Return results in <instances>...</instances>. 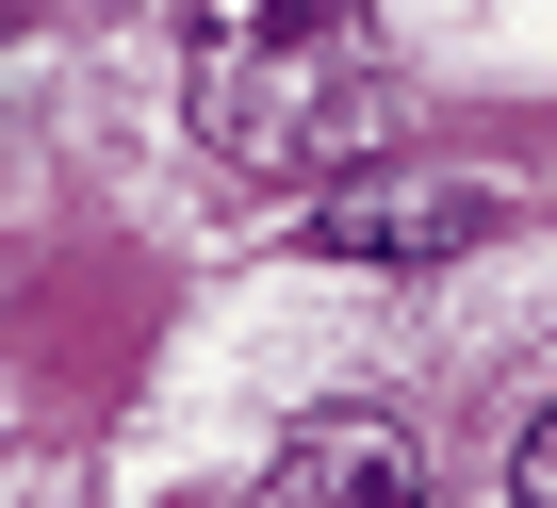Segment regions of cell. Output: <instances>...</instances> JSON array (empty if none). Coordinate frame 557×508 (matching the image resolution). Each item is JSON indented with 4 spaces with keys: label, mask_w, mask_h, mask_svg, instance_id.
<instances>
[{
    "label": "cell",
    "mask_w": 557,
    "mask_h": 508,
    "mask_svg": "<svg viewBox=\"0 0 557 508\" xmlns=\"http://www.w3.org/2000/svg\"><path fill=\"white\" fill-rule=\"evenodd\" d=\"M197 148L246 164V181H361V164L394 148V66H377L361 34L197 66Z\"/></svg>",
    "instance_id": "cell-1"
},
{
    "label": "cell",
    "mask_w": 557,
    "mask_h": 508,
    "mask_svg": "<svg viewBox=\"0 0 557 508\" xmlns=\"http://www.w3.org/2000/svg\"><path fill=\"white\" fill-rule=\"evenodd\" d=\"M492 230H508V197H492V181H443V164H361V181H329V197L296 213V246H329V263H394V280L475 263Z\"/></svg>",
    "instance_id": "cell-2"
},
{
    "label": "cell",
    "mask_w": 557,
    "mask_h": 508,
    "mask_svg": "<svg viewBox=\"0 0 557 508\" xmlns=\"http://www.w3.org/2000/svg\"><path fill=\"white\" fill-rule=\"evenodd\" d=\"M262 508H443V475H426V426H410V410L329 394V410H296V426H278Z\"/></svg>",
    "instance_id": "cell-3"
},
{
    "label": "cell",
    "mask_w": 557,
    "mask_h": 508,
    "mask_svg": "<svg viewBox=\"0 0 557 508\" xmlns=\"http://www.w3.org/2000/svg\"><path fill=\"white\" fill-rule=\"evenodd\" d=\"M361 34V0H181V50L197 66H246V50H329Z\"/></svg>",
    "instance_id": "cell-4"
},
{
    "label": "cell",
    "mask_w": 557,
    "mask_h": 508,
    "mask_svg": "<svg viewBox=\"0 0 557 508\" xmlns=\"http://www.w3.org/2000/svg\"><path fill=\"white\" fill-rule=\"evenodd\" d=\"M508 508H557V410H524V443H508Z\"/></svg>",
    "instance_id": "cell-5"
},
{
    "label": "cell",
    "mask_w": 557,
    "mask_h": 508,
    "mask_svg": "<svg viewBox=\"0 0 557 508\" xmlns=\"http://www.w3.org/2000/svg\"><path fill=\"white\" fill-rule=\"evenodd\" d=\"M17 17H34V0H0V34H17Z\"/></svg>",
    "instance_id": "cell-6"
}]
</instances>
